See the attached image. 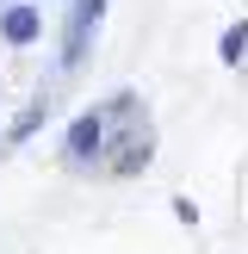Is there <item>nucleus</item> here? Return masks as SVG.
<instances>
[{
  "label": "nucleus",
  "instance_id": "obj_1",
  "mask_svg": "<svg viewBox=\"0 0 248 254\" xmlns=\"http://www.w3.org/2000/svg\"><path fill=\"white\" fill-rule=\"evenodd\" d=\"M37 37H44L37 0H6V6H0V44H6V50H31Z\"/></svg>",
  "mask_w": 248,
  "mask_h": 254
},
{
  "label": "nucleus",
  "instance_id": "obj_2",
  "mask_svg": "<svg viewBox=\"0 0 248 254\" xmlns=\"http://www.w3.org/2000/svg\"><path fill=\"white\" fill-rule=\"evenodd\" d=\"M106 124H112V118H106L99 106L81 112V118L68 124V136H62V155H68V161H93L99 149H106Z\"/></svg>",
  "mask_w": 248,
  "mask_h": 254
},
{
  "label": "nucleus",
  "instance_id": "obj_3",
  "mask_svg": "<svg viewBox=\"0 0 248 254\" xmlns=\"http://www.w3.org/2000/svg\"><path fill=\"white\" fill-rule=\"evenodd\" d=\"M99 12H106V0H81V6H74V37H68V50H62V62H74V56L87 50V37H93Z\"/></svg>",
  "mask_w": 248,
  "mask_h": 254
},
{
  "label": "nucleus",
  "instance_id": "obj_4",
  "mask_svg": "<svg viewBox=\"0 0 248 254\" xmlns=\"http://www.w3.org/2000/svg\"><path fill=\"white\" fill-rule=\"evenodd\" d=\"M248 56V25H236L230 37H223V62H242Z\"/></svg>",
  "mask_w": 248,
  "mask_h": 254
}]
</instances>
